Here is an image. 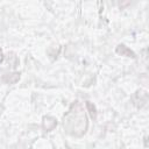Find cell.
I'll return each mask as SVG.
<instances>
[{
	"label": "cell",
	"instance_id": "cell-1",
	"mask_svg": "<svg viewBox=\"0 0 149 149\" xmlns=\"http://www.w3.org/2000/svg\"><path fill=\"white\" fill-rule=\"evenodd\" d=\"M116 51L119 54H121V55H125V56H128V57H134V54L129 49H127L125 45H119L116 48Z\"/></svg>",
	"mask_w": 149,
	"mask_h": 149
},
{
	"label": "cell",
	"instance_id": "cell-2",
	"mask_svg": "<svg viewBox=\"0 0 149 149\" xmlns=\"http://www.w3.org/2000/svg\"><path fill=\"white\" fill-rule=\"evenodd\" d=\"M86 106L90 108L91 116H92V118H95V108H94V106H92V104H91V102H86Z\"/></svg>",
	"mask_w": 149,
	"mask_h": 149
}]
</instances>
